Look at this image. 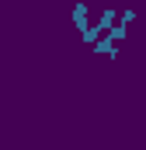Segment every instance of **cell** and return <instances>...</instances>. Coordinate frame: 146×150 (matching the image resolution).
Masks as SVG:
<instances>
[{"label": "cell", "mask_w": 146, "mask_h": 150, "mask_svg": "<svg viewBox=\"0 0 146 150\" xmlns=\"http://www.w3.org/2000/svg\"><path fill=\"white\" fill-rule=\"evenodd\" d=\"M115 21H118V11H101V18H98V28H101V32H108Z\"/></svg>", "instance_id": "cell-3"}, {"label": "cell", "mask_w": 146, "mask_h": 150, "mask_svg": "<svg viewBox=\"0 0 146 150\" xmlns=\"http://www.w3.org/2000/svg\"><path fill=\"white\" fill-rule=\"evenodd\" d=\"M91 49H94V56H105V59H118V45H115V42H111L105 32H101V35L91 42Z\"/></svg>", "instance_id": "cell-1"}, {"label": "cell", "mask_w": 146, "mask_h": 150, "mask_svg": "<svg viewBox=\"0 0 146 150\" xmlns=\"http://www.w3.org/2000/svg\"><path fill=\"white\" fill-rule=\"evenodd\" d=\"M87 25H91V7H87L84 0H77V4H73V28L84 32Z\"/></svg>", "instance_id": "cell-2"}, {"label": "cell", "mask_w": 146, "mask_h": 150, "mask_svg": "<svg viewBox=\"0 0 146 150\" xmlns=\"http://www.w3.org/2000/svg\"><path fill=\"white\" fill-rule=\"evenodd\" d=\"M118 21H125V25H132V21H136V11H122V14H118Z\"/></svg>", "instance_id": "cell-4"}]
</instances>
